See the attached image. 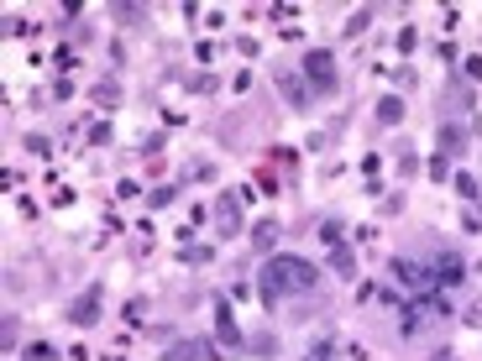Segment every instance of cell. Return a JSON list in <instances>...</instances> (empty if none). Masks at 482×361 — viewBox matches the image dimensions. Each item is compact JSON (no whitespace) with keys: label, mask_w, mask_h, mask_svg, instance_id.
Here are the masks:
<instances>
[{"label":"cell","mask_w":482,"mask_h":361,"mask_svg":"<svg viewBox=\"0 0 482 361\" xmlns=\"http://www.w3.org/2000/svg\"><path fill=\"white\" fill-rule=\"evenodd\" d=\"M330 267H336L341 277H352V273H357V257H352L346 246H330Z\"/></svg>","instance_id":"obj_12"},{"label":"cell","mask_w":482,"mask_h":361,"mask_svg":"<svg viewBox=\"0 0 482 361\" xmlns=\"http://www.w3.org/2000/svg\"><path fill=\"white\" fill-rule=\"evenodd\" d=\"M398 120H404V100H398V95H383L378 100V126H398Z\"/></svg>","instance_id":"obj_10"},{"label":"cell","mask_w":482,"mask_h":361,"mask_svg":"<svg viewBox=\"0 0 482 361\" xmlns=\"http://www.w3.org/2000/svg\"><path fill=\"white\" fill-rule=\"evenodd\" d=\"M215 336H220V345H241V325H236V314H231V299L215 304Z\"/></svg>","instance_id":"obj_7"},{"label":"cell","mask_w":482,"mask_h":361,"mask_svg":"<svg viewBox=\"0 0 482 361\" xmlns=\"http://www.w3.org/2000/svg\"><path fill=\"white\" fill-rule=\"evenodd\" d=\"M456 194L461 199H477V178H472V173H456Z\"/></svg>","instance_id":"obj_19"},{"label":"cell","mask_w":482,"mask_h":361,"mask_svg":"<svg viewBox=\"0 0 482 361\" xmlns=\"http://www.w3.org/2000/svg\"><path fill=\"white\" fill-rule=\"evenodd\" d=\"M273 241H278V220H257L252 225V246L257 251H273Z\"/></svg>","instance_id":"obj_11"},{"label":"cell","mask_w":482,"mask_h":361,"mask_svg":"<svg viewBox=\"0 0 482 361\" xmlns=\"http://www.w3.org/2000/svg\"><path fill=\"white\" fill-rule=\"evenodd\" d=\"M461 273H466V267H461V257H456V251H440V257L430 262L435 288H456V283H461Z\"/></svg>","instance_id":"obj_5"},{"label":"cell","mask_w":482,"mask_h":361,"mask_svg":"<svg viewBox=\"0 0 482 361\" xmlns=\"http://www.w3.org/2000/svg\"><path fill=\"white\" fill-rule=\"evenodd\" d=\"M100 299H105V288L100 283H89L84 293H79V299L69 304V325H79V330H89L100 319Z\"/></svg>","instance_id":"obj_4"},{"label":"cell","mask_w":482,"mask_h":361,"mask_svg":"<svg viewBox=\"0 0 482 361\" xmlns=\"http://www.w3.org/2000/svg\"><path fill=\"white\" fill-rule=\"evenodd\" d=\"M26 152H37V157H47V152H52V142H47V137H26Z\"/></svg>","instance_id":"obj_24"},{"label":"cell","mask_w":482,"mask_h":361,"mask_svg":"<svg viewBox=\"0 0 482 361\" xmlns=\"http://www.w3.org/2000/svg\"><path fill=\"white\" fill-rule=\"evenodd\" d=\"M0 345H6V351L16 345V314H0Z\"/></svg>","instance_id":"obj_15"},{"label":"cell","mask_w":482,"mask_h":361,"mask_svg":"<svg viewBox=\"0 0 482 361\" xmlns=\"http://www.w3.org/2000/svg\"><path fill=\"white\" fill-rule=\"evenodd\" d=\"M137 194H142V189H137L131 178H120V183H116V199H137Z\"/></svg>","instance_id":"obj_26"},{"label":"cell","mask_w":482,"mask_h":361,"mask_svg":"<svg viewBox=\"0 0 482 361\" xmlns=\"http://www.w3.org/2000/svg\"><path fill=\"white\" fill-rule=\"evenodd\" d=\"M466 325H482V304H472V309H466Z\"/></svg>","instance_id":"obj_27"},{"label":"cell","mask_w":482,"mask_h":361,"mask_svg":"<svg viewBox=\"0 0 482 361\" xmlns=\"http://www.w3.org/2000/svg\"><path fill=\"white\" fill-rule=\"evenodd\" d=\"M89 95H95V105H116V100H120V84H116V79H100Z\"/></svg>","instance_id":"obj_13"},{"label":"cell","mask_w":482,"mask_h":361,"mask_svg":"<svg viewBox=\"0 0 482 361\" xmlns=\"http://www.w3.org/2000/svg\"><path fill=\"white\" fill-rule=\"evenodd\" d=\"M157 152H163V131H157V137H147V142H142V157H157Z\"/></svg>","instance_id":"obj_25"},{"label":"cell","mask_w":482,"mask_h":361,"mask_svg":"<svg viewBox=\"0 0 482 361\" xmlns=\"http://www.w3.org/2000/svg\"><path fill=\"white\" fill-rule=\"evenodd\" d=\"M184 262H210V246H189L184 241Z\"/></svg>","instance_id":"obj_23"},{"label":"cell","mask_w":482,"mask_h":361,"mask_svg":"<svg viewBox=\"0 0 482 361\" xmlns=\"http://www.w3.org/2000/svg\"><path fill=\"white\" fill-rule=\"evenodd\" d=\"M210 356V345L205 340H179V345H168V356L163 361H205Z\"/></svg>","instance_id":"obj_9"},{"label":"cell","mask_w":482,"mask_h":361,"mask_svg":"<svg viewBox=\"0 0 482 361\" xmlns=\"http://www.w3.org/2000/svg\"><path fill=\"white\" fill-rule=\"evenodd\" d=\"M173 199H179V194H173L168 183H163V189H152V194H147V205H152V210H163V205H173Z\"/></svg>","instance_id":"obj_18"},{"label":"cell","mask_w":482,"mask_h":361,"mask_svg":"<svg viewBox=\"0 0 482 361\" xmlns=\"http://www.w3.org/2000/svg\"><path fill=\"white\" fill-rule=\"evenodd\" d=\"M435 147H440V157H456L466 147V126H461V120H440V126H435Z\"/></svg>","instance_id":"obj_6"},{"label":"cell","mask_w":482,"mask_h":361,"mask_svg":"<svg viewBox=\"0 0 482 361\" xmlns=\"http://www.w3.org/2000/svg\"><path fill=\"white\" fill-rule=\"evenodd\" d=\"M278 84H284L288 105H304V100H310V95H304V84H299V79H293V74H278Z\"/></svg>","instance_id":"obj_14"},{"label":"cell","mask_w":482,"mask_h":361,"mask_svg":"<svg viewBox=\"0 0 482 361\" xmlns=\"http://www.w3.org/2000/svg\"><path fill=\"white\" fill-rule=\"evenodd\" d=\"M320 241H325V246H341V225L325 220V225H320Z\"/></svg>","instance_id":"obj_21"},{"label":"cell","mask_w":482,"mask_h":361,"mask_svg":"<svg viewBox=\"0 0 482 361\" xmlns=\"http://www.w3.org/2000/svg\"><path fill=\"white\" fill-rule=\"evenodd\" d=\"M299 69H304L310 95H336V58H330V47H310Z\"/></svg>","instance_id":"obj_2"},{"label":"cell","mask_w":482,"mask_h":361,"mask_svg":"<svg viewBox=\"0 0 482 361\" xmlns=\"http://www.w3.org/2000/svg\"><path fill=\"white\" fill-rule=\"evenodd\" d=\"M320 283V267L315 262H304V257H267L262 262V273H257V293H262V304L273 309L278 299H299V293H315Z\"/></svg>","instance_id":"obj_1"},{"label":"cell","mask_w":482,"mask_h":361,"mask_svg":"<svg viewBox=\"0 0 482 361\" xmlns=\"http://www.w3.org/2000/svg\"><path fill=\"white\" fill-rule=\"evenodd\" d=\"M215 225H220V236H236V231H241V205H236L231 194L215 199Z\"/></svg>","instance_id":"obj_8"},{"label":"cell","mask_w":482,"mask_h":361,"mask_svg":"<svg viewBox=\"0 0 482 361\" xmlns=\"http://www.w3.org/2000/svg\"><path fill=\"white\" fill-rule=\"evenodd\" d=\"M393 277H398L409 293H430V288H435L430 262H420V257H393Z\"/></svg>","instance_id":"obj_3"},{"label":"cell","mask_w":482,"mask_h":361,"mask_svg":"<svg viewBox=\"0 0 482 361\" xmlns=\"http://www.w3.org/2000/svg\"><path fill=\"white\" fill-rule=\"evenodd\" d=\"M21 361H58V351H52V345H26Z\"/></svg>","instance_id":"obj_16"},{"label":"cell","mask_w":482,"mask_h":361,"mask_svg":"<svg viewBox=\"0 0 482 361\" xmlns=\"http://www.w3.org/2000/svg\"><path fill=\"white\" fill-rule=\"evenodd\" d=\"M367 21H372V11H357V16L346 21V37H362V32H367Z\"/></svg>","instance_id":"obj_17"},{"label":"cell","mask_w":482,"mask_h":361,"mask_svg":"<svg viewBox=\"0 0 482 361\" xmlns=\"http://www.w3.org/2000/svg\"><path fill=\"white\" fill-rule=\"evenodd\" d=\"M111 16H116V21H142V16H147V11H142V6H116V11H111Z\"/></svg>","instance_id":"obj_22"},{"label":"cell","mask_w":482,"mask_h":361,"mask_svg":"<svg viewBox=\"0 0 482 361\" xmlns=\"http://www.w3.org/2000/svg\"><path fill=\"white\" fill-rule=\"evenodd\" d=\"M330 351H336V340H315V345H310V356H304V361H330Z\"/></svg>","instance_id":"obj_20"}]
</instances>
